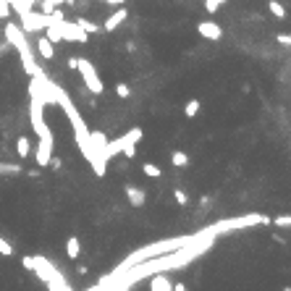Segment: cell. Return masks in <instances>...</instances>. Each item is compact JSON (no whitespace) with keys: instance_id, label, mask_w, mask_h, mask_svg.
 I'll use <instances>...</instances> for the list:
<instances>
[{"instance_id":"obj_26","label":"cell","mask_w":291,"mask_h":291,"mask_svg":"<svg viewBox=\"0 0 291 291\" xmlns=\"http://www.w3.org/2000/svg\"><path fill=\"white\" fill-rule=\"evenodd\" d=\"M121 155L129 158V160H134V158H136V144H126V147L121 150Z\"/></svg>"},{"instance_id":"obj_15","label":"cell","mask_w":291,"mask_h":291,"mask_svg":"<svg viewBox=\"0 0 291 291\" xmlns=\"http://www.w3.org/2000/svg\"><path fill=\"white\" fill-rule=\"evenodd\" d=\"M16 155L21 160L29 158V136H19V142H16Z\"/></svg>"},{"instance_id":"obj_34","label":"cell","mask_w":291,"mask_h":291,"mask_svg":"<svg viewBox=\"0 0 291 291\" xmlns=\"http://www.w3.org/2000/svg\"><path fill=\"white\" fill-rule=\"evenodd\" d=\"M76 60H79V58H68V68H71V71H76Z\"/></svg>"},{"instance_id":"obj_19","label":"cell","mask_w":291,"mask_h":291,"mask_svg":"<svg viewBox=\"0 0 291 291\" xmlns=\"http://www.w3.org/2000/svg\"><path fill=\"white\" fill-rule=\"evenodd\" d=\"M268 8H270V13H273V16H278V19H286V8L281 5L278 0H270Z\"/></svg>"},{"instance_id":"obj_14","label":"cell","mask_w":291,"mask_h":291,"mask_svg":"<svg viewBox=\"0 0 291 291\" xmlns=\"http://www.w3.org/2000/svg\"><path fill=\"white\" fill-rule=\"evenodd\" d=\"M142 136H144V131L139 129V126H134V129H129V131L121 136V142H123V144H136V142L142 139Z\"/></svg>"},{"instance_id":"obj_25","label":"cell","mask_w":291,"mask_h":291,"mask_svg":"<svg viewBox=\"0 0 291 291\" xmlns=\"http://www.w3.org/2000/svg\"><path fill=\"white\" fill-rule=\"evenodd\" d=\"M174 197H176V202H178L181 207H186V205H189V197H186V192H184V189H176V192H174Z\"/></svg>"},{"instance_id":"obj_32","label":"cell","mask_w":291,"mask_h":291,"mask_svg":"<svg viewBox=\"0 0 291 291\" xmlns=\"http://www.w3.org/2000/svg\"><path fill=\"white\" fill-rule=\"evenodd\" d=\"M278 45H291V37L289 34H278Z\"/></svg>"},{"instance_id":"obj_20","label":"cell","mask_w":291,"mask_h":291,"mask_svg":"<svg viewBox=\"0 0 291 291\" xmlns=\"http://www.w3.org/2000/svg\"><path fill=\"white\" fill-rule=\"evenodd\" d=\"M142 171H144V176H150V178H160V176H163V171H160L158 166H152V163H144Z\"/></svg>"},{"instance_id":"obj_18","label":"cell","mask_w":291,"mask_h":291,"mask_svg":"<svg viewBox=\"0 0 291 291\" xmlns=\"http://www.w3.org/2000/svg\"><path fill=\"white\" fill-rule=\"evenodd\" d=\"M76 24L81 26V29H84L87 34H97L100 32V26L95 24V21H89V19H84V16H79V19H76Z\"/></svg>"},{"instance_id":"obj_17","label":"cell","mask_w":291,"mask_h":291,"mask_svg":"<svg viewBox=\"0 0 291 291\" xmlns=\"http://www.w3.org/2000/svg\"><path fill=\"white\" fill-rule=\"evenodd\" d=\"M171 163H174L176 168H186L189 166V155H186V152H181V150H176L174 155H171Z\"/></svg>"},{"instance_id":"obj_23","label":"cell","mask_w":291,"mask_h":291,"mask_svg":"<svg viewBox=\"0 0 291 291\" xmlns=\"http://www.w3.org/2000/svg\"><path fill=\"white\" fill-rule=\"evenodd\" d=\"M270 223H276L278 229H289V226H291V218H289V215H278V218H273Z\"/></svg>"},{"instance_id":"obj_3","label":"cell","mask_w":291,"mask_h":291,"mask_svg":"<svg viewBox=\"0 0 291 291\" xmlns=\"http://www.w3.org/2000/svg\"><path fill=\"white\" fill-rule=\"evenodd\" d=\"M76 71L81 74V79H84V87L89 89L92 95H103V79H100V74H97V68L89 63L87 58H79L76 60Z\"/></svg>"},{"instance_id":"obj_13","label":"cell","mask_w":291,"mask_h":291,"mask_svg":"<svg viewBox=\"0 0 291 291\" xmlns=\"http://www.w3.org/2000/svg\"><path fill=\"white\" fill-rule=\"evenodd\" d=\"M79 254H81V241H79V236H68V241H66V257H68V260H79Z\"/></svg>"},{"instance_id":"obj_8","label":"cell","mask_w":291,"mask_h":291,"mask_svg":"<svg viewBox=\"0 0 291 291\" xmlns=\"http://www.w3.org/2000/svg\"><path fill=\"white\" fill-rule=\"evenodd\" d=\"M197 32H199V37H205V40H210V42H218V40L223 37V29L215 21H199L197 24Z\"/></svg>"},{"instance_id":"obj_10","label":"cell","mask_w":291,"mask_h":291,"mask_svg":"<svg viewBox=\"0 0 291 291\" xmlns=\"http://www.w3.org/2000/svg\"><path fill=\"white\" fill-rule=\"evenodd\" d=\"M171 286H174V281H171L163 270L150 273V291H171Z\"/></svg>"},{"instance_id":"obj_7","label":"cell","mask_w":291,"mask_h":291,"mask_svg":"<svg viewBox=\"0 0 291 291\" xmlns=\"http://www.w3.org/2000/svg\"><path fill=\"white\" fill-rule=\"evenodd\" d=\"M32 273H37V276L45 281V284H48V281L56 276V265H53V262L48 260V257H42V254H34V270Z\"/></svg>"},{"instance_id":"obj_22","label":"cell","mask_w":291,"mask_h":291,"mask_svg":"<svg viewBox=\"0 0 291 291\" xmlns=\"http://www.w3.org/2000/svg\"><path fill=\"white\" fill-rule=\"evenodd\" d=\"M226 0H205V11L207 13H218V8H221Z\"/></svg>"},{"instance_id":"obj_28","label":"cell","mask_w":291,"mask_h":291,"mask_svg":"<svg viewBox=\"0 0 291 291\" xmlns=\"http://www.w3.org/2000/svg\"><path fill=\"white\" fill-rule=\"evenodd\" d=\"M0 171H3V174H24L21 166H3V163H0Z\"/></svg>"},{"instance_id":"obj_11","label":"cell","mask_w":291,"mask_h":291,"mask_svg":"<svg viewBox=\"0 0 291 291\" xmlns=\"http://www.w3.org/2000/svg\"><path fill=\"white\" fill-rule=\"evenodd\" d=\"M126 197H129V202L134 207H142L144 202H147V192L139 186H134V184H126Z\"/></svg>"},{"instance_id":"obj_29","label":"cell","mask_w":291,"mask_h":291,"mask_svg":"<svg viewBox=\"0 0 291 291\" xmlns=\"http://www.w3.org/2000/svg\"><path fill=\"white\" fill-rule=\"evenodd\" d=\"M21 265H24V270H34V257H29V254L21 257Z\"/></svg>"},{"instance_id":"obj_4","label":"cell","mask_w":291,"mask_h":291,"mask_svg":"<svg viewBox=\"0 0 291 291\" xmlns=\"http://www.w3.org/2000/svg\"><path fill=\"white\" fill-rule=\"evenodd\" d=\"M19 19H21L19 26L24 29V34H40L45 29V19H48V16L40 13V11H34V8H29V11L19 13Z\"/></svg>"},{"instance_id":"obj_12","label":"cell","mask_w":291,"mask_h":291,"mask_svg":"<svg viewBox=\"0 0 291 291\" xmlns=\"http://www.w3.org/2000/svg\"><path fill=\"white\" fill-rule=\"evenodd\" d=\"M37 53H40L45 60H53V58H56V48H53V42H50L48 37H40V40H37Z\"/></svg>"},{"instance_id":"obj_2","label":"cell","mask_w":291,"mask_h":291,"mask_svg":"<svg viewBox=\"0 0 291 291\" xmlns=\"http://www.w3.org/2000/svg\"><path fill=\"white\" fill-rule=\"evenodd\" d=\"M257 223H270V218L260 215V213H249V215L229 218V221H218L215 226H210V229H213V233H226L231 229H249V226H257Z\"/></svg>"},{"instance_id":"obj_35","label":"cell","mask_w":291,"mask_h":291,"mask_svg":"<svg viewBox=\"0 0 291 291\" xmlns=\"http://www.w3.org/2000/svg\"><path fill=\"white\" fill-rule=\"evenodd\" d=\"M286 291H291V289H286Z\"/></svg>"},{"instance_id":"obj_33","label":"cell","mask_w":291,"mask_h":291,"mask_svg":"<svg viewBox=\"0 0 291 291\" xmlns=\"http://www.w3.org/2000/svg\"><path fill=\"white\" fill-rule=\"evenodd\" d=\"M103 3H108V5H116V8H118V5H123L126 0H103Z\"/></svg>"},{"instance_id":"obj_27","label":"cell","mask_w":291,"mask_h":291,"mask_svg":"<svg viewBox=\"0 0 291 291\" xmlns=\"http://www.w3.org/2000/svg\"><path fill=\"white\" fill-rule=\"evenodd\" d=\"M8 16H11V5H8V0H0V19H8Z\"/></svg>"},{"instance_id":"obj_5","label":"cell","mask_w":291,"mask_h":291,"mask_svg":"<svg viewBox=\"0 0 291 291\" xmlns=\"http://www.w3.org/2000/svg\"><path fill=\"white\" fill-rule=\"evenodd\" d=\"M58 26H60V34H63V40H66V42H87V37H89V34L81 29L76 21L63 19V21H58Z\"/></svg>"},{"instance_id":"obj_30","label":"cell","mask_w":291,"mask_h":291,"mask_svg":"<svg viewBox=\"0 0 291 291\" xmlns=\"http://www.w3.org/2000/svg\"><path fill=\"white\" fill-rule=\"evenodd\" d=\"M48 166H50V168H56V171H60L63 160H60V158H56V155H53V158H50V163H48Z\"/></svg>"},{"instance_id":"obj_6","label":"cell","mask_w":291,"mask_h":291,"mask_svg":"<svg viewBox=\"0 0 291 291\" xmlns=\"http://www.w3.org/2000/svg\"><path fill=\"white\" fill-rule=\"evenodd\" d=\"M53 134H48V136H40V144H37V152H34V158H37V166L40 168H45L50 163V158H53Z\"/></svg>"},{"instance_id":"obj_31","label":"cell","mask_w":291,"mask_h":291,"mask_svg":"<svg viewBox=\"0 0 291 291\" xmlns=\"http://www.w3.org/2000/svg\"><path fill=\"white\" fill-rule=\"evenodd\" d=\"M171 291H189V289H186V284H181V281H176V284L171 286Z\"/></svg>"},{"instance_id":"obj_24","label":"cell","mask_w":291,"mask_h":291,"mask_svg":"<svg viewBox=\"0 0 291 291\" xmlns=\"http://www.w3.org/2000/svg\"><path fill=\"white\" fill-rule=\"evenodd\" d=\"M116 95L126 100V97L131 95V87H129V84H123V81H121V84H116Z\"/></svg>"},{"instance_id":"obj_21","label":"cell","mask_w":291,"mask_h":291,"mask_svg":"<svg viewBox=\"0 0 291 291\" xmlns=\"http://www.w3.org/2000/svg\"><path fill=\"white\" fill-rule=\"evenodd\" d=\"M0 254H3V257H11V254H13L11 241H8V239H3V236H0Z\"/></svg>"},{"instance_id":"obj_9","label":"cell","mask_w":291,"mask_h":291,"mask_svg":"<svg viewBox=\"0 0 291 291\" xmlns=\"http://www.w3.org/2000/svg\"><path fill=\"white\" fill-rule=\"evenodd\" d=\"M126 19H129V11H126L123 5H118L116 11H113L111 16H108V21H105L103 26H100V29H105V32H116L118 26H121V24L126 21Z\"/></svg>"},{"instance_id":"obj_1","label":"cell","mask_w":291,"mask_h":291,"mask_svg":"<svg viewBox=\"0 0 291 291\" xmlns=\"http://www.w3.org/2000/svg\"><path fill=\"white\" fill-rule=\"evenodd\" d=\"M3 32H5L8 45H13V48L19 50V56H21V63H24V71H26V74H29V76L42 74V68L37 66V60H34V53H32V48H29V42H26V34H24L21 26H19V24H11V21L5 19Z\"/></svg>"},{"instance_id":"obj_16","label":"cell","mask_w":291,"mask_h":291,"mask_svg":"<svg viewBox=\"0 0 291 291\" xmlns=\"http://www.w3.org/2000/svg\"><path fill=\"white\" fill-rule=\"evenodd\" d=\"M199 111H202V105H199V100H189V103L184 105V116L186 118H197Z\"/></svg>"}]
</instances>
